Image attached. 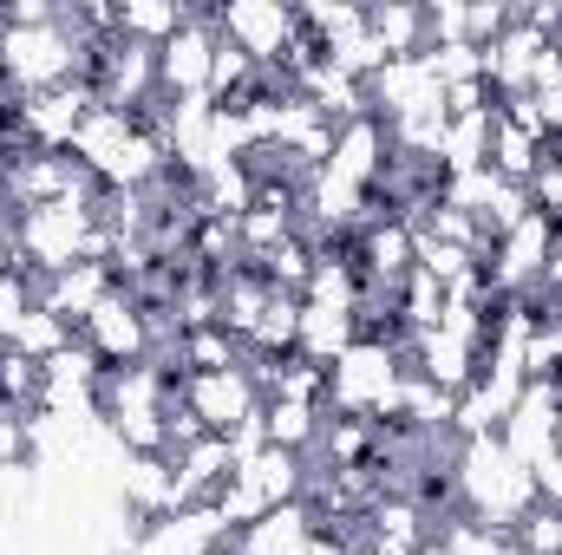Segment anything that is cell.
<instances>
[{
  "instance_id": "obj_1",
  "label": "cell",
  "mask_w": 562,
  "mask_h": 555,
  "mask_svg": "<svg viewBox=\"0 0 562 555\" xmlns=\"http://www.w3.org/2000/svg\"><path fill=\"white\" fill-rule=\"evenodd\" d=\"M406 333H360L334 366H327V412L360 418V424H393L400 386H406Z\"/></svg>"
},
{
  "instance_id": "obj_2",
  "label": "cell",
  "mask_w": 562,
  "mask_h": 555,
  "mask_svg": "<svg viewBox=\"0 0 562 555\" xmlns=\"http://www.w3.org/2000/svg\"><path fill=\"white\" fill-rule=\"evenodd\" d=\"M451 503L484 530H517L537 503V471L504 451V438H471L451 451Z\"/></svg>"
},
{
  "instance_id": "obj_3",
  "label": "cell",
  "mask_w": 562,
  "mask_h": 555,
  "mask_svg": "<svg viewBox=\"0 0 562 555\" xmlns=\"http://www.w3.org/2000/svg\"><path fill=\"white\" fill-rule=\"evenodd\" d=\"M86 72H92V39L72 26L66 7L46 26H0V86L13 99L66 86V79H86Z\"/></svg>"
},
{
  "instance_id": "obj_4",
  "label": "cell",
  "mask_w": 562,
  "mask_h": 555,
  "mask_svg": "<svg viewBox=\"0 0 562 555\" xmlns=\"http://www.w3.org/2000/svg\"><path fill=\"white\" fill-rule=\"evenodd\" d=\"M99 190H79V196H59V203H40V209H20V262L13 269H33V275H59L72 262H86V242L99 229Z\"/></svg>"
},
{
  "instance_id": "obj_5",
  "label": "cell",
  "mask_w": 562,
  "mask_h": 555,
  "mask_svg": "<svg viewBox=\"0 0 562 555\" xmlns=\"http://www.w3.org/2000/svg\"><path fill=\"white\" fill-rule=\"evenodd\" d=\"M216 33L236 39L256 72H276L288 59V46L301 39V7H281V0H223L216 7Z\"/></svg>"
},
{
  "instance_id": "obj_6",
  "label": "cell",
  "mask_w": 562,
  "mask_h": 555,
  "mask_svg": "<svg viewBox=\"0 0 562 555\" xmlns=\"http://www.w3.org/2000/svg\"><path fill=\"white\" fill-rule=\"evenodd\" d=\"M92 105H99L92 79L46 86V92L13 99V132H20V144H33V150H72V132H79V118H86Z\"/></svg>"
},
{
  "instance_id": "obj_7",
  "label": "cell",
  "mask_w": 562,
  "mask_h": 555,
  "mask_svg": "<svg viewBox=\"0 0 562 555\" xmlns=\"http://www.w3.org/2000/svg\"><path fill=\"white\" fill-rule=\"evenodd\" d=\"M210 59H216V7H190V20L157 46V92L164 99L210 92Z\"/></svg>"
},
{
  "instance_id": "obj_8",
  "label": "cell",
  "mask_w": 562,
  "mask_h": 555,
  "mask_svg": "<svg viewBox=\"0 0 562 555\" xmlns=\"http://www.w3.org/2000/svg\"><path fill=\"white\" fill-rule=\"evenodd\" d=\"M79 333H86V347L105 366H138V360H150V307H138V294L125 281L79 320Z\"/></svg>"
},
{
  "instance_id": "obj_9",
  "label": "cell",
  "mask_w": 562,
  "mask_h": 555,
  "mask_svg": "<svg viewBox=\"0 0 562 555\" xmlns=\"http://www.w3.org/2000/svg\"><path fill=\"white\" fill-rule=\"evenodd\" d=\"M497 438H504V451H510L517 464H530V471H537L550 451H562V386L557 380H530Z\"/></svg>"
},
{
  "instance_id": "obj_10",
  "label": "cell",
  "mask_w": 562,
  "mask_h": 555,
  "mask_svg": "<svg viewBox=\"0 0 562 555\" xmlns=\"http://www.w3.org/2000/svg\"><path fill=\"white\" fill-rule=\"evenodd\" d=\"M183 406L196 412L203 431H236L243 418L262 412V386L249 366H223V373H183Z\"/></svg>"
},
{
  "instance_id": "obj_11",
  "label": "cell",
  "mask_w": 562,
  "mask_h": 555,
  "mask_svg": "<svg viewBox=\"0 0 562 555\" xmlns=\"http://www.w3.org/2000/svg\"><path fill=\"white\" fill-rule=\"evenodd\" d=\"M367 105H373V118H425V112H445V79L425 66V53L386 59L367 79Z\"/></svg>"
},
{
  "instance_id": "obj_12",
  "label": "cell",
  "mask_w": 562,
  "mask_h": 555,
  "mask_svg": "<svg viewBox=\"0 0 562 555\" xmlns=\"http://www.w3.org/2000/svg\"><path fill=\"white\" fill-rule=\"evenodd\" d=\"M353 269H360V281L367 287H400V281L419 269V236H413V223H400V216H373L353 242Z\"/></svg>"
},
{
  "instance_id": "obj_13",
  "label": "cell",
  "mask_w": 562,
  "mask_h": 555,
  "mask_svg": "<svg viewBox=\"0 0 562 555\" xmlns=\"http://www.w3.org/2000/svg\"><path fill=\"white\" fill-rule=\"evenodd\" d=\"M112 497L138 517V523H157L177 510V457L170 451H125L119 477H112Z\"/></svg>"
},
{
  "instance_id": "obj_14",
  "label": "cell",
  "mask_w": 562,
  "mask_h": 555,
  "mask_svg": "<svg viewBox=\"0 0 562 555\" xmlns=\"http://www.w3.org/2000/svg\"><path fill=\"white\" fill-rule=\"evenodd\" d=\"M477 353H484V340L451 333V327L406 333V360H413V373L431 380V386H445V393H464V386L477 380Z\"/></svg>"
},
{
  "instance_id": "obj_15",
  "label": "cell",
  "mask_w": 562,
  "mask_h": 555,
  "mask_svg": "<svg viewBox=\"0 0 562 555\" xmlns=\"http://www.w3.org/2000/svg\"><path fill=\"white\" fill-rule=\"evenodd\" d=\"M386 163H393V138H386V118L360 112V118L334 125V157H327L321 170H334V177H347V183L373 190V183L386 177Z\"/></svg>"
},
{
  "instance_id": "obj_16",
  "label": "cell",
  "mask_w": 562,
  "mask_h": 555,
  "mask_svg": "<svg viewBox=\"0 0 562 555\" xmlns=\"http://www.w3.org/2000/svg\"><path fill=\"white\" fill-rule=\"evenodd\" d=\"M138 112H119V105H92L86 118H79V132H72V163L79 170H92L99 183L119 170V157H125V144L138 138Z\"/></svg>"
},
{
  "instance_id": "obj_17",
  "label": "cell",
  "mask_w": 562,
  "mask_h": 555,
  "mask_svg": "<svg viewBox=\"0 0 562 555\" xmlns=\"http://www.w3.org/2000/svg\"><path fill=\"white\" fill-rule=\"evenodd\" d=\"M33 287H40V307H53L59 320H86L112 287H119V275L105 269V262H72V269H59V275H33Z\"/></svg>"
},
{
  "instance_id": "obj_18",
  "label": "cell",
  "mask_w": 562,
  "mask_h": 555,
  "mask_svg": "<svg viewBox=\"0 0 562 555\" xmlns=\"http://www.w3.org/2000/svg\"><path fill=\"white\" fill-rule=\"evenodd\" d=\"M314 530H321L314 503H307V497H294V503H276L262 523H249V530H243V536H229V543H236V555H294Z\"/></svg>"
},
{
  "instance_id": "obj_19",
  "label": "cell",
  "mask_w": 562,
  "mask_h": 555,
  "mask_svg": "<svg viewBox=\"0 0 562 555\" xmlns=\"http://www.w3.org/2000/svg\"><path fill=\"white\" fill-rule=\"evenodd\" d=\"M353 340H360V314H347V307H321V301H301V340H294L301 360L334 366Z\"/></svg>"
},
{
  "instance_id": "obj_20",
  "label": "cell",
  "mask_w": 562,
  "mask_h": 555,
  "mask_svg": "<svg viewBox=\"0 0 562 555\" xmlns=\"http://www.w3.org/2000/svg\"><path fill=\"white\" fill-rule=\"evenodd\" d=\"M543 157H550V138H537L530 125H510L504 112H497V125H491V170L497 177H510V183H530L537 170H543Z\"/></svg>"
},
{
  "instance_id": "obj_21",
  "label": "cell",
  "mask_w": 562,
  "mask_h": 555,
  "mask_svg": "<svg viewBox=\"0 0 562 555\" xmlns=\"http://www.w3.org/2000/svg\"><path fill=\"white\" fill-rule=\"evenodd\" d=\"M491 125H497V105L491 112H445V138H438V177L445 170H471L491 157Z\"/></svg>"
},
{
  "instance_id": "obj_22",
  "label": "cell",
  "mask_w": 562,
  "mask_h": 555,
  "mask_svg": "<svg viewBox=\"0 0 562 555\" xmlns=\"http://www.w3.org/2000/svg\"><path fill=\"white\" fill-rule=\"evenodd\" d=\"M269 503H294V497H307V457L301 451H281V444H262L249 464H236Z\"/></svg>"
},
{
  "instance_id": "obj_23",
  "label": "cell",
  "mask_w": 562,
  "mask_h": 555,
  "mask_svg": "<svg viewBox=\"0 0 562 555\" xmlns=\"http://www.w3.org/2000/svg\"><path fill=\"white\" fill-rule=\"evenodd\" d=\"M367 26H373V39L386 46V59H413V53L431 46L425 7H413V0H380V7H367Z\"/></svg>"
},
{
  "instance_id": "obj_24",
  "label": "cell",
  "mask_w": 562,
  "mask_h": 555,
  "mask_svg": "<svg viewBox=\"0 0 562 555\" xmlns=\"http://www.w3.org/2000/svg\"><path fill=\"white\" fill-rule=\"evenodd\" d=\"M262 424H269V444L281 451H314L321 431H327V406H307V399H262Z\"/></svg>"
},
{
  "instance_id": "obj_25",
  "label": "cell",
  "mask_w": 562,
  "mask_h": 555,
  "mask_svg": "<svg viewBox=\"0 0 562 555\" xmlns=\"http://www.w3.org/2000/svg\"><path fill=\"white\" fill-rule=\"evenodd\" d=\"M183 20H190L183 0H119V33L138 39V46H164Z\"/></svg>"
},
{
  "instance_id": "obj_26",
  "label": "cell",
  "mask_w": 562,
  "mask_h": 555,
  "mask_svg": "<svg viewBox=\"0 0 562 555\" xmlns=\"http://www.w3.org/2000/svg\"><path fill=\"white\" fill-rule=\"evenodd\" d=\"M223 366H243V340L223 320L183 327V373H223Z\"/></svg>"
},
{
  "instance_id": "obj_27",
  "label": "cell",
  "mask_w": 562,
  "mask_h": 555,
  "mask_svg": "<svg viewBox=\"0 0 562 555\" xmlns=\"http://www.w3.org/2000/svg\"><path fill=\"white\" fill-rule=\"evenodd\" d=\"M321 59H334V66H340V72H353V79H373V72L386 66V46H380V39H373V26L360 20L353 33L327 39V46H321Z\"/></svg>"
},
{
  "instance_id": "obj_28",
  "label": "cell",
  "mask_w": 562,
  "mask_h": 555,
  "mask_svg": "<svg viewBox=\"0 0 562 555\" xmlns=\"http://www.w3.org/2000/svg\"><path fill=\"white\" fill-rule=\"evenodd\" d=\"M72 333H79L72 320H59L53 307H33V314L20 320V333H13V353H26V360H40V366H46V360H53Z\"/></svg>"
},
{
  "instance_id": "obj_29",
  "label": "cell",
  "mask_w": 562,
  "mask_h": 555,
  "mask_svg": "<svg viewBox=\"0 0 562 555\" xmlns=\"http://www.w3.org/2000/svg\"><path fill=\"white\" fill-rule=\"evenodd\" d=\"M360 20H367V7H360V0H307V7H301V26H307V39H314V46H327V39L353 33Z\"/></svg>"
},
{
  "instance_id": "obj_30",
  "label": "cell",
  "mask_w": 562,
  "mask_h": 555,
  "mask_svg": "<svg viewBox=\"0 0 562 555\" xmlns=\"http://www.w3.org/2000/svg\"><path fill=\"white\" fill-rule=\"evenodd\" d=\"M40 386H46L40 360H26V353L0 347V399H7V406H20V412H33V406H40Z\"/></svg>"
},
{
  "instance_id": "obj_31",
  "label": "cell",
  "mask_w": 562,
  "mask_h": 555,
  "mask_svg": "<svg viewBox=\"0 0 562 555\" xmlns=\"http://www.w3.org/2000/svg\"><path fill=\"white\" fill-rule=\"evenodd\" d=\"M510 536H517V550H524V555H562V510L537 497V503L517 517V530H510Z\"/></svg>"
},
{
  "instance_id": "obj_32",
  "label": "cell",
  "mask_w": 562,
  "mask_h": 555,
  "mask_svg": "<svg viewBox=\"0 0 562 555\" xmlns=\"http://www.w3.org/2000/svg\"><path fill=\"white\" fill-rule=\"evenodd\" d=\"M40 307V287H33V269H7L0 275V347H13L20 320Z\"/></svg>"
},
{
  "instance_id": "obj_33",
  "label": "cell",
  "mask_w": 562,
  "mask_h": 555,
  "mask_svg": "<svg viewBox=\"0 0 562 555\" xmlns=\"http://www.w3.org/2000/svg\"><path fill=\"white\" fill-rule=\"evenodd\" d=\"M13 464H33V444H26V412L0 399V471Z\"/></svg>"
},
{
  "instance_id": "obj_34",
  "label": "cell",
  "mask_w": 562,
  "mask_h": 555,
  "mask_svg": "<svg viewBox=\"0 0 562 555\" xmlns=\"http://www.w3.org/2000/svg\"><path fill=\"white\" fill-rule=\"evenodd\" d=\"M530 105H537V132L550 144H562V79L543 86V92H530Z\"/></svg>"
},
{
  "instance_id": "obj_35",
  "label": "cell",
  "mask_w": 562,
  "mask_h": 555,
  "mask_svg": "<svg viewBox=\"0 0 562 555\" xmlns=\"http://www.w3.org/2000/svg\"><path fill=\"white\" fill-rule=\"evenodd\" d=\"M294 555H367V550H360L347 530H327V523H321V530H314V536H307Z\"/></svg>"
},
{
  "instance_id": "obj_36",
  "label": "cell",
  "mask_w": 562,
  "mask_h": 555,
  "mask_svg": "<svg viewBox=\"0 0 562 555\" xmlns=\"http://www.w3.org/2000/svg\"><path fill=\"white\" fill-rule=\"evenodd\" d=\"M537 497H543V503H557V510H562V451H550V457L537 464Z\"/></svg>"
},
{
  "instance_id": "obj_37",
  "label": "cell",
  "mask_w": 562,
  "mask_h": 555,
  "mask_svg": "<svg viewBox=\"0 0 562 555\" xmlns=\"http://www.w3.org/2000/svg\"><path fill=\"white\" fill-rule=\"evenodd\" d=\"M13 262H20V216L0 203V275H7Z\"/></svg>"
},
{
  "instance_id": "obj_38",
  "label": "cell",
  "mask_w": 562,
  "mask_h": 555,
  "mask_svg": "<svg viewBox=\"0 0 562 555\" xmlns=\"http://www.w3.org/2000/svg\"><path fill=\"white\" fill-rule=\"evenodd\" d=\"M7 105H13V92H7V86H0V112H7Z\"/></svg>"
},
{
  "instance_id": "obj_39",
  "label": "cell",
  "mask_w": 562,
  "mask_h": 555,
  "mask_svg": "<svg viewBox=\"0 0 562 555\" xmlns=\"http://www.w3.org/2000/svg\"><path fill=\"white\" fill-rule=\"evenodd\" d=\"M210 555H236V543H223V550H210Z\"/></svg>"
}]
</instances>
